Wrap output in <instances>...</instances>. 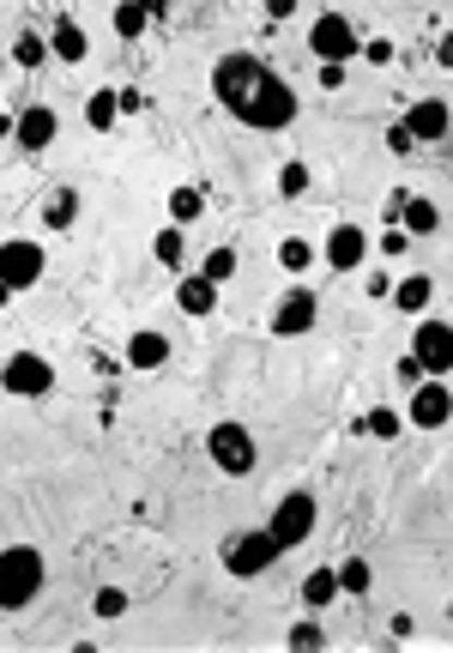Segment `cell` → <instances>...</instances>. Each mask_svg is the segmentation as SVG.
<instances>
[{
	"instance_id": "cell-1",
	"label": "cell",
	"mask_w": 453,
	"mask_h": 653,
	"mask_svg": "<svg viewBox=\"0 0 453 653\" xmlns=\"http://www.w3.org/2000/svg\"><path fill=\"white\" fill-rule=\"evenodd\" d=\"M212 97L254 133H285L302 116V97L285 73H272L254 49H230L212 61Z\"/></svg>"
},
{
	"instance_id": "cell-2",
	"label": "cell",
	"mask_w": 453,
	"mask_h": 653,
	"mask_svg": "<svg viewBox=\"0 0 453 653\" xmlns=\"http://www.w3.org/2000/svg\"><path fill=\"white\" fill-rule=\"evenodd\" d=\"M49 587V562L37 545H7L0 550V612H25Z\"/></svg>"
},
{
	"instance_id": "cell-3",
	"label": "cell",
	"mask_w": 453,
	"mask_h": 653,
	"mask_svg": "<svg viewBox=\"0 0 453 653\" xmlns=\"http://www.w3.org/2000/svg\"><path fill=\"white\" fill-rule=\"evenodd\" d=\"M278 557H285V550H278L272 526H248V533H230V538H224V550H218V562H224V575H230V581H260Z\"/></svg>"
},
{
	"instance_id": "cell-4",
	"label": "cell",
	"mask_w": 453,
	"mask_h": 653,
	"mask_svg": "<svg viewBox=\"0 0 453 653\" xmlns=\"http://www.w3.org/2000/svg\"><path fill=\"white\" fill-rule=\"evenodd\" d=\"M206 460L224 472V478H254V466H260L254 430H248V424H236V418H218L206 430Z\"/></svg>"
},
{
	"instance_id": "cell-5",
	"label": "cell",
	"mask_w": 453,
	"mask_h": 653,
	"mask_svg": "<svg viewBox=\"0 0 453 653\" xmlns=\"http://www.w3.org/2000/svg\"><path fill=\"white\" fill-rule=\"evenodd\" d=\"M314 521H321V502H314V490H285L266 526H272V538H278V550H297V545H309Z\"/></svg>"
},
{
	"instance_id": "cell-6",
	"label": "cell",
	"mask_w": 453,
	"mask_h": 653,
	"mask_svg": "<svg viewBox=\"0 0 453 653\" xmlns=\"http://www.w3.org/2000/svg\"><path fill=\"white\" fill-rule=\"evenodd\" d=\"M405 424H412V430H448V424H453L448 376H424L417 388H405Z\"/></svg>"
},
{
	"instance_id": "cell-7",
	"label": "cell",
	"mask_w": 453,
	"mask_h": 653,
	"mask_svg": "<svg viewBox=\"0 0 453 653\" xmlns=\"http://www.w3.org/2000/svg\"><path fill=\"white\" fill-rule=\"evenodd\" d=\"M0 388L13 393V400H49L55 393V364L43 352H13L0 364Z\"/></svg>"
},
{
	"instance_id": "cell-8",
	"label": "cell",
	"mask_w": 453,
	"mask_h": 653,
	"mask_svg": "<svg viewBox=\"0 0 453 653\" xmlns=\"http://www.w3.org/2000/svg\"><path fill=\"white\" fill-rule=\"evenodd\" d=\"M43 266H49V254H43L37 236H7V242H0V278L13 290H37Z\"/></svg>"
},
{
	"instance_id": "cell-9",
	"label": "cell",
	"mask_w": 453,
	"mask_h": 653,
	"mask_svg": "<svg viewBox=\"0 0 453 653\" xmlns=\"http://www.w3.org/2000/svg\"><path fill=\"white\" fill-rule=\"evenodd\" d=\"M357 49H362V37H357V25H350L345 13H321L309 25V55L314 61H357Z\"/></svg>"
},
{
	"instance_id": "cell-10",
	"label": "cell",
	"mask_w": 453,
	"mask_h": 653,
	"mask_svg": "<svg viewBox=\"0 0 453 653\" xmlns=\"http://www.w3.org/2000/svg\"><path fill=\"white\" fill-rule=\"evenodd\" d=\"M314 321H321V297L309 285H290L285 297L272 302V333L278 340H302V333H314Z\"/></svg>"
},
{
	"instance_id": "cell-11",
	"label": "cell",
	"mask_w": 453,
	"mask_h": 653,
	"mask_svg": "<svg viewBox=\"0 0 453 653\" xmlns=\"http://www.w3.org/2000/svg\"><path fill=\"white\" fill-rule=\"evenodd\" d=\"M412 357L424 364V376H448V369H453V321H436V314H417Z\"/></svg>"
},
{
	"instance_id": "cell-12",
	"label": "cell",
	"mask_w": 453,
	"mask_h": 653,
	"mask_svg": "<svg viewBox=\"0 0 453 653\" xmlns=\"http://www.w3.org/2000/svg\"><path fill=\"white\" fill-rule=\"evenodd\" d=\"M375 254V242H369V230L362 224H333L326 230V249H321V261L333 266V273H362V261Z\"/></svg>"
},
{
	"instance_id": "cell-13",
	"label": "cell",
	"mask_w": 453,
	"mask_h": 653,
	"mask_svg": "<svg viewBox=\"0 0 453 653\" xmlns=\"http://www.w3.org/2000/svg\"><path fill=\"white\" fill-rule=\"evenodd\" d=\"M55 133H61V116H55L49 104H25L19 109V128H13V145L25 157H43L55 145Z\"/></svg>"
},
{
	"instance_id": "cell-14",
	"label": "cell",
	"mask_w": 453,
	"mask_h": 653,
	"mask_svg": "<svg viewBox=\"0 0 453 653\" xmlns=\"http://www.w3.org/2000/svg\"><path fill=\"white\" fill-rule=\"evenodd\" d=\"M405 128L417 133V145H441L453 133V109H448V97H417L412 109H405Z\"/></svg>"
},
{
	"instance_id": "cell-15",
	"label": "cell",
	"mask_w": 453,
	"mask_h": 653,
	"mask_svg": "<svg viewBox=\"0 0 453 653\" xmlns=\"http://www.w3.org/2000/svg\"><path fill=\"white\" fill-rule=\"evenodd\" d=\"M218 278L206 273H176V309L194 314V321H206V314H218Z\"/></svg>"
},
{
	"instance_id": "cell-16",
	"label": "cell",
	"mask_w": 453,
	"mask_h": 653,
	"mask_svg": "<svg viewBox=\"0 0 453 653\" xmlns=\"http://www.w3.org/2000/svg\"><path fill=\"white\" fill-rule=\"evenodd\" d=\"M49 55L61 67H79V61H91V37H85V25H79L73 13H61L49 25Z\"/></svg>"
},
{
	"instance_id": "cell-17",
	"label": "cell",
	"mask_w": 453,
	"mask_h": 653,
	"mask_svg": "<svg viewBox=\"0 0 453 653\" xmlns=\"http://www.w3.org/2000/svg\"><path fill=\"white\" fill-rule=\"evenodd\" d=\"M121 364L128 369H164L169 364V340L157 333V326H140V333H128V345H121Z\"/></svg>"
},
{
	"instance_id": "cell-18",
	"label": "cell",
	"mask_w": 453,
	"mask_h": 653,
	"mask_svg": "<svg viewBox=\"0 0 453 653\" xmlns=\"http://www.w3.org/2000/svg\"><path fill=\"white\" fill-rule=\"evenodd\" d=\"M393 309H400V314H412V321H417V314H429V302H436V278H429V273H405V278H393Z\"/></svg>"
},
{
	"instance_id": "cell-19",
	"label": "cell",
	"mask_w": 453,
	"mask_h": 653,
	"mask_svg": "<svg viewBox=\"0 0 453 653\" xmlns=\"http://www.w3.org/2000/svg\"><path fill=\"white\" fill-rule=\"evenodd\" d=\"M297 593H302V612H326L333 599H345V587H338V562H321V569H309Z\"/></svg>"
},
{
	"instance_id": "cell-20",
	"label": "cell",
	"mask_w": 453,
	"mask_h": 653,
	"mask_svg": "<svg viewBox=\"0 0 453 653\" xmlns=\"http://www.w3.org/2000/svg\"><path fill=\"white\" fill-rule=\"evenodd\" d=\"M164 212H169V224H181V230H194V224H200V218H206V188H194V182H181V188H169Z\"/></svg>"
},
{
	"instance_id": "cell-21",
	"label": "cell",
	"mask_w": 453,
	"mask_h": 653,
	"mask_svg": "<svg viewBox=\"0 0 453 653\" xmlns=\"http://www.w3.org/2000/svg\"><path fill=\"white\" fill-rule=\"evenodd\" d=\"M152 261L164 266V273H181V266H188V230H181V224H164V230L152 236Z\"/></svg>"
},
{
	"instance_id": "cell-22",
	"label": "cell",
	"mask_w": 453,
	"mask_h": 653,
	"mask_svg": "<svg viewBox=\"0 0 453 653\" xmlns=\"http://www.w3.org/2000/svg\"><path fill=\"white\" fill-rule=\"evenodd\" d=\"M400 224L405 230L417 236V242H424V236H436L441 230V206L429 194H405V206H400Z\"/></svg>"
},
{
	"instance_id": "cell-23",
	"label": "cell",
	"mask_w": 453,
	"mask_h": 653,
	"mask_svg": "<svg viewBox=\"0 0 453 653\" xmlns=\"http://www.w3.org/2000/svg\"><path fill=\"white\" fill-rule=\"evenodd\" d=\"M116 121H121V92H116V85H97V92L85 97V128L91 133H109Z\"/></svg>"
},
{
	"instance_id": "cell-24",
	"label": "cell",
	"mask_w": 453,
	"mask_h": 653,
	"mask_svg": "<svg viewBox=\"0 0 453 653\" xmlns=\"http://www.w3.org/2000/svg\"><path fill=\"white\" fill-rule=\"evenodd\" d=\"M79 206H85V200H79V188H55V194L43 200V224H49V230H73Z\"/></svg>"
},
{
	"instance_id": "cell-25",
	"label": "cell",
	"mask_w": 453,
	"mask_h": 653,
	"mask_svg": "<svg viewBox=\"0 0 453 653\" xmlns=\"http://www.w3.org/2000/svg\"><path fill=\"white\" fill-rule=\"evenodd\" d=\"M285 648H290V653H321V648H326V624H321V612L297 617V624L285 629Z\"/></svg>"
},
{
	"instance_id": "cell-26",
	"label": "cell",
	"mask_w": 453,
	"mask_h": 653,
	"mask_svg": "<svg viewBox=\"0 0 453 653\" xmlns=\"http://www.w3.org/2000/svg\"><path fill=\"white\" fill-rule=\"evenodd\" d=\"M357 430H362V436H375V442H400L405 412H400V405H375L369 418H357Z\"/></svg>"
},
{
	"instance_id": "cell-27",
	"label": "cell",
	"mask_w": 453,
	"mask_h": 653,
	"mask_svg": "<svg viewBox=\"0 0 453 653\" xmlns=\"http://www.w3.org/2000/svg\"><path fill=\"white\" fill-rule=\"evenodd\" d=\"M321 261V249H314L309 236H285V242H278V266H285V273H309V266Z\"/></svg>"
},
{
	"instance_id": "cell-28",
	"label": "cell",
	"mask_w": 453,
	"mask_h": 653,
	"mask_svg": "<svg viewBox=\"0 0 453 653\" xmlns=\"http://www.w3.org/2000/svg\"><path fill=\"white\" fill-rule=\"evenodd\" d=\"M128 605H133V593L116 587V581L91 593V612H97V624H121V617H128Z\"/></svg>"
},
{
	"instance_id": "cell-29",
	"label": "cell",
	"mask_w": 453,
	"mask_h": 653,
	"mask_svg": "<svg viewBox=\"0 0 453 653\" xmlns=\"http://www.w3.org/2000/svg\"><path fill=\"white\" fill-rule=\"evenodd\" d=\"M43 61H55V55H49V37H37V31H19V37H13V67L37 73Z\"/></svg>"
},
{
	"instance_id": "cell-30",
	"label": "cell",
	"mask_w": 453,
	"mask_h": 653,
	"mask_svg": "<svg viewBox=\"0 0 453 653\" xmlns=\"http://www.w3.org/2000/svg\"><path fill=\"white\" fill-rule=\"evenodd\" d=\"M309 182H314V170L302 164V157H285V164H278V194H285V200H302V194H309Z\"/></svg>"
},
{
	"instance_id": "cell-31",
	"label": "cell",
	"mask_w": 453,
	"mask_h": 653,
	"mask_svg": "<svg viewBox=\"0 0 453 653\" xmlns=\"http://www.w3.org/2000/svg\"><path fill=\"white\" fill-rule=\"evenodd\" d=\"M145 25H152V13H145L140 0H116V37L140 43V37H145Z\"/></svg>"
},
{
	"instance_id": "cell-32",
	"label": "cell",
	"mask_w": 453,
	"mask_h": 653,
	"mask_svg": "<svg viewBox=\"0 0 453 653\" xmlns=\"http://www.w3.org/2000/svg\"><path fill=\"white\" fill-rule=\"evenodd\" d=\"M338 587H345V593H369V587H375L369 557H345V562H338Z\"/></svg>"
},
{
	"instance_id": "cell-33",
	"label": "cell",
	"mask_w": 453,
	"mask_h": 653,
	"mask_svg": "<svg viewBox=\"0 0 453 653\" xmlns=\"http://www.w3.org/2000/svg\"><path fill=\"white\" fill-rule=\"evenodd\" d=\"M200 273H206V278H218V285H230V278H236V249H230V242H218V249H206V261H200Z\"/></svg>"
},
{
	"instance_id": "cell-34",
	"label": "cell",
	"mask_w": 453,
	"mask_h": 653,
	"mask_svg": "<svg viewBox=\"0 0 453 653\" xmlns=\"http://www.w3.org/2000/svg\"><path fill=\"white\" fill-rule=\"evenodd\" d=\"M412 242H417V236L405 230V224H388V230L375 236V254H412Z\"/></svg>"
},
{
	"instance_id": "cell-35",
	"label": "cell",
	"mask_w": 453,
	"mask_h": 653,
	"mask_svg": "<svg viewBox=\"0 0 453 653\" xmlns=\"http://www.w3.org/2000/svg\"><path fill=\"white\" fill-rule=\"evenodd\" d=\"M357 55H362L369 67H393V61H400V43H393V37H369Z\"/></svg>"
},
{
	"instance_id": "cell-36",
	"label": "cell",
	"mask_w": 453,
	"mask_h": 653,
	"mask_svg": "<svg viewBox=\"0 0 453 653\" xmlns=\"http://www.w3.org/2000/svg\"><path fill=\"white\" fill-rule=\"evenodd\" d=\"M314 79H321V92H345L350 61H314Z\"/></svg>"
},
{
	"instance_id": "cell-37",
	"label": "cell",
	"mask_w": 453,
	"mask_h": 653,
	"mask_svg": "<svg viewBox=\"0 0 453 653\" xmlns=\"http://www.w3.org/2000/svg\"><path fill=\"white\" fill-rule=\"evenodd\" d=\"M388 152H393V157H412V152H417V133L405 128V121H388Z\"/></svg>"
},
{
	"instance_id": "cell-38",
	"label": "cell",
	"mask_w": 453,
	"mask_h": 653,
	"mask_svg": "<svg viewBox=\"0 0 453 653\" xmlns=\"http://www.w3.org/2000/svg\"><path fill=\"white\" fill-rule=\"evenodd\" d=\"M362 290H369V302H388L393 297V273H381V266H375V273L362 278Z\"/></svg>"
},
{
	"instance_id": "cell-39",
	"label": "cell",
	"mask_w": 453,
	"mask_h": 653,
	"mask_svg": "<svg viewBox=\"0 0 453 653\" xmlns=\"http://www.w3.org/2000/svg\"><path fill=\"white\" fill-rule=\"evenodd\" d=\"M393 376H400V388H417V381H424V364H417L412 352L400 357V369H393Z\"/></svg>"
},
{
	"instance_id": "cell-40",
	"label": "cell",
	"mask_w": 453,
	"mask_h": 653,
	"mask_svg": "<svg viewBox=\"0 0 453 653\" xmlns=\"http://www.w3.org/2000/svg\"><path fill=\"white\" fill-rule=\"evenodd\" d=\"M145 109V92H133V85H121V116H140Z\"/></svg>"
},
{
	"instance_id": "cell-41",
	"label": "cell",
	"mask_w": 453,
	"mask_h": 653,
	"mask_svg": "<svg viewBox=\"0 0 453 653\" xmlns=\"http://www.w3.org/2000/svg\"><path fill=\"white\" fill-rule=\"evenodd\" d=\"M290 13H297V0H266V19H272V25H285Z\"/></svg>"
},
{
	"instance_id": "cell-42",
	"label": "cell",
	"mask_w": 453,
	"mask_h": 653,
	"mask_svg": "<svg viewBox=\"0 0 453 653\" xmlns=\"http://www.w3.org/2000/svg\"><path fill=\"white\" fill-rule=\"evenodd\" d=\"M388 629H393V641H405V636H412V629H417V624H412V612H400V617H393V624H388Z\"/></svg>"
},
{
	"instance_id": "cell-43",
	"label": "cell",
	"mask_w": 453,
	"mask_h": 653,
	"mask_svg": "<svg viewBox=\"0 0 453 653\" xmlns=\"http://www.w3.org/2000/svg\"><path fill=\"white\" fill-rule=\"evenodd\" d=\"M436 67H453V31H448V37L436 43Z\"/></svg>"
},
{
	"instance_id": "cell-44",
	"label": "cell",
	"mask_w": 453,
	"mask_h": 653,
	"mask_svg": "<svg viewBox=\"0 0 453 653\" xmlns=\"http://www.w3.org/2000/svg\"><path fill=\"white\" fill-rule=\"evenodd\" d=\"M13 128H19V109H0V140H13Z\"/></svg>"
},
{
	"instance_id": "cell-45",
	"label": "cell",
	"mask_w": 453,
	"mask_h": 653,
	"mask_svg": "<svg viewBox=\"0 0 453 653\" xmlns=\"http://www.w3.org/2000/svg\"><path fill=\"white\" fill-rule=\"evenodd\" d=\"M13 297H19V290L7 285V278H0V309H7V302H13Z\"/></svg>"
},
{
	"instance_id": "cell-46",
	"label": "cell",
	"mask_w": 453,
	"mask_h": 653,
	"mask_svg": "<svg viewBox=\"0 0 453 653\" xmlns=\"http://www.w3.org/2000/svg\"><path fill=\"white\" fill-rule=\"evenodd\" d=\"M140 7H145V13H152V19H157V13H164V7H169V0H140Z\"/></svg>"
},
{
	"instance_id": "cell-47",
	"label": "cell",
	"mask_w": 453,
	"mask_h": 653,
	"mask_svg": "<svg viewBox=\"0 0 453 653\" xmlns=\"http://www.w3.org/2000/svg\"><path fill=\"white\" fill-rule=\"evenodd\" d=\"M448 388H453V369H448Z\"/></svg>"
}]
</instances>
